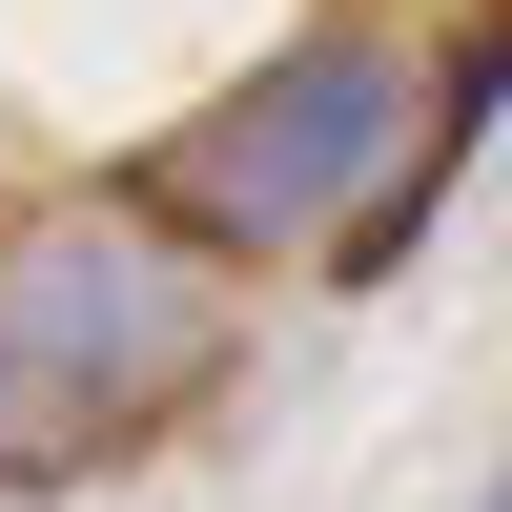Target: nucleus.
<instances>
[{
    "label": "nucleus",
    "instance_id": "obj_1",
    "mask_svg": "<svg viewBox=\"0 0 512 512\" xmlns=\"http://www.w3.org/2000/svg\"><path fill=\"white\" fill-rule=\"evenodd\" d=\"M226 369V287L164 205H41L0 226V492H62L103 472L123 431L205 410Z\"/></svg>",
    "mask_w": 512,
    "mask_h": 512
},
{
    "label": "nucleus",
    "instance_id": "obj_3",
    "mask_svg": "<svg viewBox=\"0 0 512 512\" xmlns=\"http://www.w3.org/2000/svg\"><path fill=\"white\" fill-rule=\"evenodd\" d=\"M472 164H492V41H451V82H410V144L369 164V185H349V226H328V287H390Z\"/></svg>",
    "mask_w": 512,
    "mask_h": 512
},
{
    "label": "nucleus",
    "instance_id": "obj_2",
    "mask_svg": "<svg viewBox=\"0 0 512 512\" xmlns=\"http://www.w3.org/2000/svg\"><path fill=\"white\" fill-rule=\"evenodd\" d=\"M390 144H410V62H390V41H287L246 103H205L185 144H164L144 205H164L185 246H328Z\"/></svg>",
    "mask_w": 512,
    "mask_h": 512
}]
</instances>
